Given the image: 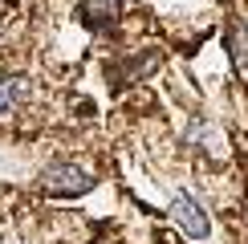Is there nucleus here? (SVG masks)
I'll use <instances>...</instances> for the list:
<instances>
[{
    "instance_id": "4",
    "label": "nucleus",
    "mask_w": 248,
    "mask_h": 244,
    "mask_svg": "<svg viewBox=\"0 0 248 244\" xmlns=\"http://www.w3.org/2000/svg\"><path fill=\"white\" fill-rule=\"evenodd\" d=\"M228 53H232V61L248 74V25L244 20H232L228 25Z\"/></svg>"
},
{
    "instance_id": "1",
    "label": "nucleus",
    "mask_w": 248,
    "mask_h": 244,
    "mask_svg": "<svg viewBox=\"0 0 248 244\" xmlns=\"http://www.w3.org/2000/svg\"><path fill=\"white\" fill-rule=\"evenodd\" d=\"M94 187L90 171H81L78 163H53V167L41 171V191L45 196H61V199H74V196H86Z\"/></svg>"
},
{
    "instance_id": "2",
    "label": "nucleus",
    "mask_w": 248,
    "mask_h": 244,
    "mask_svg": "<svg viewBox=\"0 0 248 244\" xmlns=\"http://www.w3.org/2000/svg\"><path fill=\"white\" fill-rule=\"evenodd\" d=\"M167 212H171V220L183 228V236H191V240H203V236L212 232L208 212H203V208H200V199H191L187 191H179V196L171 199V208H167Z\"/></svg>"
},
{
    "instance_id": "3",
    "label": "nucleus",
    "mask_w": 248,
    "mask_h": 244,
    "mask_svg": "<svg viewBox=\"0 0 248 244\" xmlns=\"http://www.w3.org/2000/svg\"><path fill=\"white\" fill-rule=\"evenodd\" d=\"M29 94H33L29 77H20V74L16 77H0V118H8L20 102H29Z\"/></svg>"
}]
</instances>
